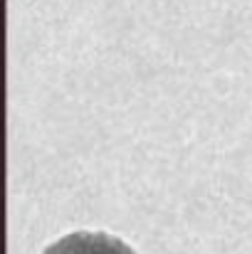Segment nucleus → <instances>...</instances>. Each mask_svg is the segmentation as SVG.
Segmentation results:
<instances>
[{
  "label": "nucleus",
  "instance_id": "1",
  "mask_svg": "<svg viewBox=\"0 0 252 254\" xmlns=\"http://www.w3.org/2000/svg\"><path fill=\"white\" fill-rule=\"evenodd\" d=\"M42 254H136L124 240L106 235V232H70L52 245L45 247Z\"/></svg>",
  "mask_w": 252,
  "mask_h": 254
}]
</instances>
